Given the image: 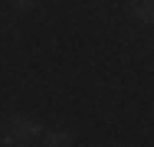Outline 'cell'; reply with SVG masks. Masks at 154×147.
<instances>
[{"label":"cell","instance_id":"obj_1","mask_svg":"<svg viewBox=\"0 0 154 147\" xmlns=\"http://www.w3.org/2000/svg\"><path fill=\"white\" fill-rule=\"evenodd\" d=\"M39 134L43 131H39V124L33 118L10 115L0 121V144H7V147H30V144H36Z\"/></svg>","mask_w":154,"mask_h":147},{"label":"cell","instance_id":"obj_2","mask_svg":"<svg viewBox=\"0 0 154 147\" xmlns=\"http://www.w3.org/2000/svg\"><path fill=\"white\" fill-rule=\"evenodd\" d=\"M128 10H131L138 20L154 23V0H134V3H128Z\"/></svg>","mask_w":154,"mask_h":147},{"label":"cell","instance_id":"obj_3","mask_svg":"<svg viewBox=\"0 0 154 147\" xmlns=\"http://www.w3.org/2000/svg\"><path fill=\"white\" fill-rule=\"evenodd\" d=\"M43 144L46 147H72V137H69L66 131H49V134L43 137Z\"/></svg>","mask_w":154,"mask_h":147}]
</instances>
